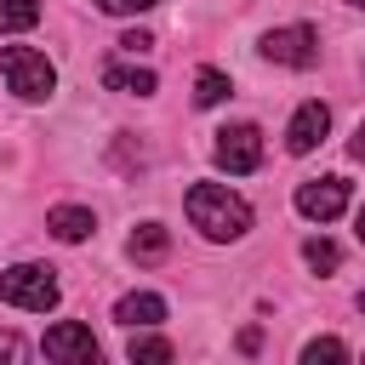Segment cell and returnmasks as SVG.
Returning a JSON list of instances; mask_svg holds the SVG:
<instances>
[{
  "label": "cell",
  "instance_id": "obj_11",
  "mask_svg": "<svg viewBox=\"0 0 365 365\" xmlns=\"http://www.w3.org/2000/svg\"><path fill=\"white\" fill-rule=\"evenodd\" d=\"M46 228H51V240L80 245V240H91V234H97V217H91L86 205H57V211L46 217Z\"/></svg>",
  "mask_w": 365,
  "mask_h": 365
},
{
  "label": "cell",
  "instance_id": "obj_15",
  "mask_svg": "<svg viewBox=\"0 0 365 365\" xmlns=\"http://www.w3.org/2000/svg\"><path fill=\"white\" fill-rule=\"evenodd\" d=\"M302 262H308L314 274H336V268H342V251H336V240H325V234H314V240L302 245Z\"/></svg>",
  "mask_w": 365,
  "mask_h": 365
},
{
  "label": "cell",
  "instance_id": "obj_24",
  "mask_svg": "<svg viewBox=\"0 0 365 365\" xmlns=\"http://www.w3.org/2000/svg\"><path fill=\"white\" fill-rule=\"evenodd\" d=\"M359 314H365V291H359Z\"/></svg>",
  "mask_w": 365,
  "mask_h": 365
},
{
  "label": "cell",
  "instance_id": "obj_7",
  "mask_svg": "<svg viewBox=\"0 0 365 365\" xmlns=\"http://www.w3.org/2000/svg\"><path fill=\"white\" fill-rule=\"evenodd\" d=\"M40 354H46V359H57V365H91V359H97V336H91L86 325L63 319V325H51V331H46Z\"/></svg>",
  "mask_w": 365,
  "mask_h": 365
},
{
  "label": "cell",
  "instance_id": "obj_18",
  "mask_svg": "<svg viewBox=\"0 0 365 365\" xmlns=\"http://www.w3.org/2000/svg\"><path fill=\"white\" fill-rule=\"evenodd\" d=\"M160 0H97V11H108V17H137V11H154Z\"/></svg>",
  "mask_w": 365,
  "mask_h": 365
},
{
  "label": "cell",
  "instance_id": "obj_10",
  "mask_svg": "<svg viewBox=\"0 0 365 365\" xmlns=\"http://www.w3.org/2000/svg\"><path fill=\"white\" fill-rule=\"evenodd\" d=\"M114 319L131 325V331H148V325L165 319V297H154V291H131V297L114 302Z\"/></svg>",
  "mask_w": 365,
  "mask_h": 365
},
{
  "label": "cell",
  "instance_id": "obj_16",
  "mask_svg": "<svg viewBox=\"0 0 365 365\" xmlns=\"http://www.w3.org/2000/svg\"><path fill=\"white\" fill-rule=\"evenodd\" d=\"M125 354H131V365H165L177 348H171L165 336H131V348H125Z\"/></svg>",
  "mask_w": 365,
  "mask_h": 365
},
{
  "label": "cell",
  "instance_id": "obj_17",
  "mask_svg": "<svg viewBox=\"0 0 365 365\" xmlns=\"http://www.w3.org/2000/svg\"><path fill=\"white\" fill-rule=\"evenodd\" d=\"M319 359H348V342H336V336H314V342L302 348V365H319Z\"/></svg>",
  "mask_w": 365,
  "mask_h": 365
},
{
  "label": "cell",
  "instance_id": "obj_1",
  "mask_svg": "<svg viewBox=\"0 0 365 365\" xmlns=\"http://www.w3.org/2000/svg\"><path fill=\"white\" fill-rule=\"evenodd\" d=\"M182 205H188V222H194L205 240H217V245L251 234V205H245L234 188H222V182H194Z\"/></svg>",
  "mask_w": 365,
  "mask_h": 365
},
{
  "label": "cell",
  "instance_id": "obj_6",
  "mask_svg": "<svg viewBox=\"0 0 365 365\" xmlns=\"http://www.w3.org/2000/svg\"><path fill=\"white\" fill-rule=\"evenodd\" d=\"M348 177H314V182H302L297 188V211L308 217V222H336L342 211H348Z\"/></svg>",
  "mask_w": 365,
  "mask_h": 365
},
{
  "label": "cell",
  "instance_id": "obj_14",
  "mask_svg": "<svg viewBox=\"0 0 365 365\" xmlns=\"http://www.w3.org/2000/svg\"><path fill=\"white\" fill-rule=\"evenodd\" d=\"M40 23V0H0V34H23Z\"/></svg>",
  "mask_w": 365,
  "mask_h": 365
},
{
  "label": "cell",
  "instance_id": "obj_12",
  "mask_svg": "<svg viewBox=\"0 0 365 365\" xmlns=\"http://www.w3.org/2000/svg\"><path fill=\"white\" fill-rule=\"evenodd\" d=\"M103 86H108V91H125V97H154V86H160V80H154L148 68H131V63H108V68H103Z\"/></svg>",
  "mask_w": 365,
  "mask_h": 365
},
{
  "label": "cell",
  "instance_id": "obj_19",
  "mask_svg": "<svg viewBox=\"0 0 365 365\" xmlns=\"http://www.w3.org/2000/svg\"><path fill=\"white\" fill-rule=\"evenodd\" d=\"M148 46H154V34H148V29H125V34H120V51H125V57H143Z\"/></svg>",
  "mask_w": 365,
  "mask_h": 365
},
{
  "label": "cell",
  "instance_id": "obj_22",
  "mask_svg": "<svg viewBox=\"0 0 365 365\" xmlns=\"http://www.w3.org/2000/svg\"><path fill=\"white\" fill-rule=\"evenodd\" d=\"M348 148H354V160H365V120H359V131H354V143H348Z\"/></svg>",
  "mask_w": 365,
  "mask_h": 365
},
{
  "label": "cell",
  "instance_id": "obj_25",
  "mask_svg": "<svg viewBox=\"0 0 365 365\" xmlns=\"http://www.w3.org/2000/svg\"><path fill=\"white\" fill-rule=\"evenodd\" d=\"M348 6H359V11H365V0H348Z\"/></svg>",
  "mask_w": 365,
  "mask_h": 365
},
{
  "label": "cell",
  "instance_id": "obj_4",
  "mask_svg": "<svg viewBox=\"0 0 365 365\" xmlns=\"http://www.w3.org/2000/svg\"><path fill=\"white\" fill-rule=\"evenodd\" d=\"M211 160H217L228 177H245V171H257V165H262V131H257L251 120H240V125H222V131H217V143H211Z\"/></svg>",
  "mask_w": 365,
  "mask_h": 365
},
{
  "label": "cell",
  "instance_id": "obj_23",
  "mask_svg": "<svg viewBox=\"0 0 365 365\" xmlns=\"http://www.w3.org/2000/svg\"><path fill=\"white\" fill-rule=\"evenodd\" d=\"M354 240L365 245V205H359V217H354Z\"/></svg>",
  "mask_w": 365,
  "mask_h": 365
},
{
  "label": "cell",
  "instance_id": "obj_2",
  "mask_svg": "<svg viewBox=\"0 0 365 365\" xmlns=\"http://www.w3.org/2000/svg\"><path fill=\"white\" fill-rule=\"evenodd\" d=\"M0 74H6V86H11L23 103H46V97L57 91V68H51V57L34 51V46H0Z\"/></svg>",
  "mask_w": 365,
  "mask_h": 365
},
{
  "label": "cell",
  "instance_id": "obj_5",
  "mask_svg": "<svg viewBox=\"0 0 365 365\" xmlns=\"http://www.w3.org/2000/svg\"><path fill=\"white\" fill-rule=\"evenodd\" d=\"M262 57L279 63V68H314V63H319V34H314L308 23L268 29V34H262Z\"/></svg>",
  "mask_w": 365,
  "mask_h": 365
},
{
  "label": "cell",
  "instance_id": "obj_13",
  "mask_svg": "<svg viewBox=\"0 0 365 365\" xmlns=\"http://www.w3.org/2000/svg\"><path fill=\"white\" fill-rule=\"evenodd\" d=\"M228 91H234V80H228L222 68H200V74H194V103H200V108L228 103Z\"/></svg>",
  "mask_w": 365,
  "mask_h": 365
},
{
  "label": "cell",
  "instance_id": "obj_20",
  "mask_svg": "<svg viewBox=\"0 0 365 365\" xmlns=\"http://www.w3.org/2000/svg\"><path fill=\"white\" fill-rule=\"evenodd\" d=\"M0 359H29V342L17 331H0Z\"/></svg>",
  "mask_w": 365,
  "mask_h": 365
},
{
  "label": "cell",
  "instance_id": "obj_3",
  "mask_svg": "<svg viewBox=\"0 0 365 365\" xmlns=\"http://www.w3.org/2000/svg\"><path fill=\"white\" fill-rule=\"evenodd\" d=\"M57 268H46V262H11V268H0V302H11V308H29V314H46V308H57Z\"/></svg>",
  "mask_w": 365,
  "mask_h": 365
},
{
  "label": "cell",
  "instance_id": "obj_8",
  "mask_svg": "<svg viewBox=\"0 0 365 365\" xmlns=\"http://www.w3.org/2000/svg\"><path fill=\"white\" fill-rule=\"evenodd\" d=\"M325 131H331V108H325V103H302V108L291 114V125H285V148H291V154H314V148L325 143Z\"/></svg>",
  "mask_w": 365,
  "mask_h": 365
},
{
  "label": "cell",
  "instance_id": "obj_21",
  "mask_svg": "<svg viewBox=\"0 0 365 365\" xmlns=\"http://www.w3.org/2000/svg\"><path fill=\"white\" fill-rule=\"evenodd\" d=\"M257 348H262V331L245 325V331H240V354H257Z\"/></svg>",
  "mask_w": 365,
  "mask_h": 365
},
{
  "label": "cell",
  "instance_id": "obj_9",
  "mask_svg": "<svg viewBox=\"0 0 365 365\" xmlns=\"http://www.w3.org/2000/svg\"><path fill=\"white\" fill-rule=\"evenodd\" d=\"M125 257H131V262H143V268L165 262V257H171V228H165V222H137V228H131V240H125Z\"/></svg>",
  "mask_w": 365,
  "mask_h": 365
}]
</instances>
